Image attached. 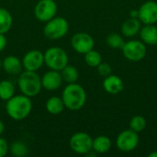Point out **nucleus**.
I'll return each instance as SVG.
<instances>
[{
    "instance_id": "nucleus-1",
    "label": "nucleus",
    "mask_w": 157,
    "mask_h": 157,
    "mask_svg": "<svg viewBox=\"0 0 157 157\" xmlns=\"http://www.w3.org/2000/svg\"><path fill=\"white\" fill-rule=\"evenodd\" d=\"M32 101L25 95H14L6 101V110L7 115L14 121H22L31 112Z\"/></svg>"
},
{
    "instance_id": "nucleus-2",
    "label": "nucleus",
    "mask_w": 157,
    "mask_h": 157,
    "mask_svg": "<svg viewBox=\"0 0 157 157\" xmlns=\"http://www.w3.org/2000/svg\"><path fill=\"white\" fill-rule=\"evenodd\" d=\"M62 99L64 103V107L70 110L81 109L86 101V93L84 87L75 83L68 84L63 93Z\"/></svg>"
},
{
    "instance_id": "nucleus-3",
    "label": "nucleus",
    "mask_w": 157,
    "mask_h": 157,
    "mask_svg": "<svg viewBox=\"0 0 157 157\" xmlns=\"http://www.w3.org/2000/svg\"><path fill=\"white\" fill-rule=\"evenodd\" d=\"M17 86L23 95L29 98L35 97L42 88L41 77L37 74V72L25 70L18 75Z\"/></svg>"
},
{
    "instance_id": "nucleus-4",
    "label": "nucleus",
    "mask_w": 157,
    "mask_h": 157,
    "mask_svg": "<svg viewBox=\"0 0 157 157\" xmlns=\"http://www.w3.org/2000/svg\"><path fill=\"white\" fill-rule=\"evenodd\" d=\"M69 62L67 52L60 47H51L44 52V63L52 70L62 71Z\"/></svg>"
},
{
    "instance_id": "nucleus-5",
    "label": "nucleus",
    "mask_w": 157,
    "mask_h": 157,
    "mask_svg": "<svg viewBox=\"0 0 157 157\" xmlns=\"http://www.w3.org/2000/svg\"><path fill=\"white\" fill-rule=\"evenodd\" d=\"M69 29L68 21L63 17H54L46 22L43 28L44 35L50 40H59L64 37Z\"/></svg>"
},
{
    "instance_id": "nucleus-6",
    "label": "nucleus",
    "mask_w": 157,
    "mask_h": 157,
    "mask_svg": "<svg viewBox=\"0 0 157 157\" xmlns=\"http://www.w3.org/2000/svg\"><path fill=\"white\" fill-rule=\"evenodd\" d=\"M93 139L91 136L83 132L74 133L69 141L71 149L79 155H87L92 150Z\"/></svg>"
},
{
    "instance_id": "nucleus-7",
    "label": "nucleus",
    "mask_w": 157,
    "mask_h": 157,
    "mask_svg": "<svg viewBox=\"0 0 157 157\" xmlns=\"http://www.w3.org/2000/svg\"><path fill=\"white\" fill-rule=\"evenodd\" d=\"M121 50L125 58L132 62H139L146 55V46L142 40H129L124 43Z\"/></svg>"
},
{
    "instance_id": "nucleus-8",
    "label": "nucleus",
    "mask_w": 157,
    "mask_h": 157,
    "mask_svg": "<svg viewBox=\"0 0 157 157\" xmlns=\"http://www.w3.org/2000/svg\"><path fill=\"white\" fill-rule=\"evenodd\" d=\"M139 144L138 132L132 130H125L121 132L116 140V145L118 149L124 153H129L136 149Z\"/></svg>"
},
{
    "instance_id": "nucleus-9",
    "label": "nucleus",
    "mask_w": 157,
    "mask_h": 157,
    "mask_svg": "<svg viewBox=\"0 0 157 157\" xmlns=\"http://www.w3.org/2000/svg\"><path fill=\"white\" fill-rule=\"evenodd\" d=\"M57 13V5L54 0H40L34 7L35 17L41 21L47 22L55 17Z\"/></svg>"
},
{
    "instance_id": "nucleus-10",
    "label": "nucleus",
    "mask_w": 157,
    "mask_h": 157,
    "mask_svg": "<svg viewBox=\"0 0 157 157\" xmlns=\"http://www.w3.org/2000/svg\"><path fill=\"white\" fill-rule=\"evenodd\" d=\"M71 45L76 52L85 54L94 48L95 41L92 36L88 33L77 32L72 37Z\"/></svg>"
},
{
    "instance_id": "nucleus-11",
    "label": "nucleus",
    "mask_w": 157,
    "mask_h": 157,
    "mask_svg": "<svg viewBox=\"0 0 157 157\" xmlns=\"http://www.w3.org/2000/svg\"><path fill=\"white\" fill-rule=\"evenodd\" d=\"M44 63V53L39 50H31L28 52L23 59L22 65L23 68L27 71L37 72Z\"/></svg>"
},
{
    "instance_id": "nucleus-12",
    "label": "nucleus",
    "mask_w": 157,
    "mask_h": 157,
    "mask_svg": "<svg viewBox=\"0 0 157 157\" xmlns=\"http://www.w3.org/2000/svg\"><path fill=\"white\" fill-rule=\"evenodd\" d=\"M138 18L144 25L155 24L157 22V3L147 1L138 9Z\"/></svg>"
},
{
    "instance_id": "nucleus-13",
    "label": "nucleus",
    "mask_w": 157,
    "mask_h": 157,
    "mask_svg": "<svg viewBox=\"0 0 157 157\" xmlns=\"http://www.w3.org/2000/svg\"><path fill=\"white\" fill-rule=\"evenodd\" d=\"M63 77L60 71L50 70L41 76V86L48 91H53L58 89L63 83Z\"/></svg>"
},
{
    "instance_id": "nucleus-14",
    "label": "nucleus",
    "mask_w": 157,
    "mask_h": 157,
    "mask_svg": "<svg viewBox=\"0 0 157 157\" xmlns=\"http://www.w3.org/2000/svg\"><path fill=\"white\" fill-rule=\"evenodd\" d=\"M2 68L8 75H19L22 72V68H23L22 61H20V59H18L14 55L6 56L2 61Z\"/></svg>"
},
{
    "instance_id": "nucleus-15",
    "label": "nucleus",
    "mask_w": 157,
    "mask_h": 157,
    "mask_svg": "<svg viewBox=\"0 0 157 157\" xmlns=\"http://www.w3.org/2000/svg\"><path fill=\"white\" fill-rule=\"evenodd\" d=\"M123 81L116 75H109L106 76L103 81V87L106 92L116 95L123 90Z\"/></svg>"
},
{
    "instance_id": "nucleus-16",
    "label": "nucleus",
    "mask_w": 157,
    "mask_h": 157,
    "mask_svg": "<svg viewBox=\"0 0 157 157\" xmlns=\"http://www.w3.org/2000/svg\"><path fill=\"white\" fill-rule=\"evenodd\" d=\"M140 37L144 44L156 45L157 44V27L155 24L144 25L140 29Z\"/></svg>"
},
{
    "instance_id": "nucleus-17",
    "label": "nucleus",
    "mask_w": 157,
    "mask_h": 157,
    "mask_svg": "<svg viewBox=\"0 0 157 157\" xmlns=\"http://www.w3.org/2000/svg\"><path fill=\"white\" fill-rule=\"evenodd\" d=\"M141 21L137 17H130L121 25V33L128 38L134 37L140 32Z\"/></svg>"
},
{
    "instance_id": "nucleus-18",
    "label": "nucleus",
    "mask_w": 157,
    "mask_h": 157,
    "mask_svg": "<svg viewBox=\"0 0 157 157\" xmlns=\"http://www.w3.org/2000/svg\"><path fill=\"white\" fill-rule=\"evenodd\" d=\"M111 148V140L105 136L100 135L93 140L92 150L97 154H105L108 153Z\"/></svg>"
},
{
    "instance_id": "nucleus-19",
    "label": "nucleus",
    "mask_w": 157,
    "mask_h": 157,
    "mask_svg": "<svg viewBox=\"0 0 157 157\" xmlns=\"http://www.w3.org/2000/svg\"><path fill=\"white\" fill-rule=\"evenodd\" d=\"M47 111L52 115H59L64 109V103L62 98L53 96L48 98L45 104Z\"/></svg>"
},
{
    "instance_id": "nucleus-20",
    "label": "nucleus",
    "mask_w": 157,
    "mask_h": 157,
    "mask_svg": "<svg viewBox=\"0 0 157 157\" xmlns=\"http://www.w3.org/2000/svg\"><path fill=\"white\" fill-rule=\"evenodd\" d=\"M13 17L8 10L0 7V33L6 34L12 27Z\"/></svg>"
},
{
    "instance_id": "nucleus-21",
    "label": "nucleus",
    "mask_w": 157,
    "mask_h": 157,
    "mask_svg": "<svg viewBox=\"0 0 157 157\" xmlns=\"http://www.w3.org/2000/svg\"><path fill=\"white\" fill-rule=\"evenodd\" d=\"M15 95V86L9 80L0 81V99L7 101Z\"/></svg>"
},
{
    "instance_id": "nucleus-22",
    "label": "nucleus",
    "mask_w": 157,
    "mask_h": 157,
    "mask_svg": "<svg viewBox=\"0 0 157 157\" xmlns=\"http://www.w3.org/2000/svg\"><path fill=\"white\" fill-rule=\"evenodd\" d=\"M61 75H62L63 80L68 84L75 83L79 77V73L77 71V69L75 66L68 65V64L61 71Z\"/></svg>"
},
{
    "instance_id": "nucleus-23",
    "label": "nucleus",
    "mask_w": 157,
    "mask_h": 157,
    "mask_svg": "<svg viewBox=\"0 0 157 157\" xmlns=\"http://www.w3.org/2000/svg\"><path fill=\"white\" fill-rule=\"evenodd\" d=\"M9 152L13 156L23 157L28 155L29 150L24 143H22L20 141H16V142L12 143V144L10 145Z\"/></svg>"
},
{
    "instance_id": "nucleus-24",
    "label": "nucleus",
    "mask_w": 157,
    "mask_h": 157,
    "mask_svg": "<svg viewBox=\"0 0 157 157\" xmlns=\"http://www.w3.org/2000/svg\"><path fill=\"white\" fill-rule=\"evenodd\" d=\"M85 62L90 67H97L102 62L101 54L98 51L92 49L85 53Z\"/></svg>"
},
{
    "instance_id": "nucleus-25",
    "label": "nucleus",
    "mask_w": 157,
    "mask_h": 157,
    "mask_svg": "<svg viewBox=\"0 0 157 157\" xmlns=\"http://www.w3.org/2000/svg\"><path fill=\"white\" fill-rule=\"evenodd\" d=\"M106 41H107V44L111 49H122V47L125 43L121 35H120L118 33H114V32L110 33L107 37Z\"/></svg>"
},
{
    "instance_id": "nucleus-26",
    "label": "nucleus",
    "mask_w": 157,
    "mask_h": 157,
    "mask_svg": "<svg viewBox=\"0 0 157 157\" xmlns=\"http://www.w3.org/2000/svg\"><path fill=\"white\" fill-rule=\"evenodd\" d=\"M145 126H146V121L143 116L140 115H136L132 117L130 121V129L136 132H140L144 131L145 129Z\"/></svg>"
},
{
    "instance_id": "nucleus-27",
    "label": "nucleus",
    "mask_w": 157,
    "mask_h": 157,
    "mask_svg": "<svg viewBox=\"0 0 157 157\" xmlns=\"http://www.w3.org/2000/svg\"><path fill=\"white\" fill-rule=\"evenodd\" d=\"M97 68H98V74H99L101 76L106 77V76H109V75H111V66H110L109 63H102V62H101V63L97 66Z\"/></svg>"
},
{
    "instance_id": "nucleus-28",
    "label": "nucleus",
    "mask_w": 157,
    "mask_h": 157,
    "mask_svg": "<svg viewBox=\"0 0 157 157\" xmlns=\"http://www.w3.org/2000/svg\"><path fill=\"white\" fill-rule=\"evenodd\" d=\"M8 152H9V145L7 142L4 138L0 137V157L6 156Z\"/></svg>"
},
{
    "instance_id": "nucleus-29",
    "label": "nucleus",
    "mask_w": 157,
    "mask_h": 157,
    "mask_svg": "<svg viewBox=\"0 0 157 157\" xmlns=\"http://www.w3.org/2000/svg\"><path fill=\"white\" fill-rule=\"evenodd\" d=\"M6 44H7V40L5 34L0 33V52L5 50V48L6 47Z\"/></svg>"
},
{
    "instance_id": "nucleus-30",
    "label": "nucleus",
    "mask_w": 157,
    "mask_h": 157,
    "mask_svg": "<svg viewBox=\"0 0 157 157\" xmlns=\"http://www.w3.org/2000/svg\"><path fill=\"white\" fill-rule=\"evenodd\" d=\"M130 16L131 17H137L138 18V10H132L131 13H130Z\"/></svg>"
},
{
    "instance_id": "nucleus-31",
    "label": "nucleus",
    "mask_w": 157,
    "mask_h": 157,
    "mask_svg": "<svg viewBox=\"0 0 157 157\" xmlns=\"http://www.w3.org/2000/svg\"><path fill=\"white\" fill-rule=\"evenodd\" d=\"M4 131H5V125H4L3 121H0V135L4 132Z\"/></svg>"
},
{
    "instance_id": "nucleus-32",
    "label": "nucleus",
    "mask_w": 157,
    "mask_h": 157,
    "mask_svg": "<svg viewBox=\"0 0 157 157\" xmlns=\"http://www.w3.org/2000/svg\"><path fill=\"white\" fill-rule=\"evenodd\" d=\"M149 157H157V152H153L149 155Z\"/></svg>"
},
{
    "instance_id": "nucleus-33",
    "label": "nucleus",
    "mask_w": 157,
    "mask_h": 157,
    "mask_svg": "<svg viewBox=\"0 0 157 157\" xmlns=\"http://www.w3.org/2000/svg\"><path fill=\"white\" fill-rule=\"evenodd\" d=\"M1 68H2V60L0 59V70H1Z\"/></svg>"
}]
</instances>
